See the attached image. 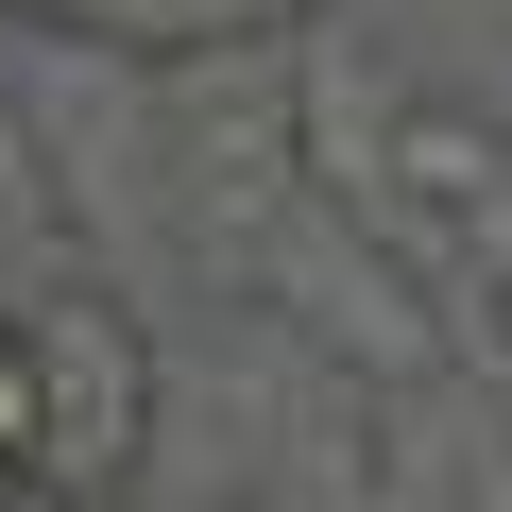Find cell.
Wrapping results in <instances>:
<instances>
[{
    "label": "cell",
    "mask_w": 512,
    "mask_h": 512,
    "mask_svg": "<svg viewBox=\"0 0 512 512\" xmlns=\"http://www.w3.org/2000/svg\"><path fill=\"white\" fill-rule=\"evenodd\" d=\"M0 495H35V325L0 308Z\"/></svg>",
    "instance_id": "7a4b0ae2"
},
{
    "label": "cell",
    "mask_w": 512,
    "mask_h": 512,
    "mask_svg": "<svg viewBox=\"0 0 512 512\" xmlns=\"http://www.w3.org/2000/svg\"><path fill=\"white\" fill-rule=\"evenodd\" d=\"M239 512H274V495H239Z\"/></svg>",
    "instance_id": "3957f363"
},
{
    "label": "cell",
    "mask_w": 512,
    "mask_h": 512,
    "mask_svg": "<svg viewBox=\"0 0 512 512\" xmlns=\"http://www.w3.org/2000/svg\"><path fill=\"white\" fill-rule=\"evenodd\" d=\"M35 495L52 512H120L154 427H171V359L120 291H35Z\"/></svg>",
    "instance_id": "6da1fadb"
}]
</instances>
